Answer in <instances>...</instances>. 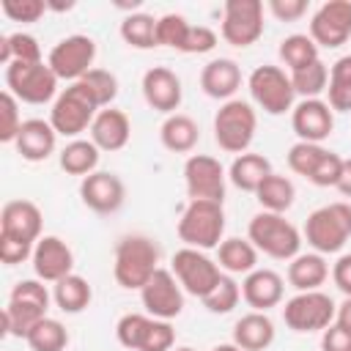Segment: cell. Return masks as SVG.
I'll use <instances>...</instances> for the list:
<instances>
[{"mask_svg": "<svg viewBox=\"0 0 351 351\" xmlns=\"http://www.w3.org/2000/svg\"><path fill=\"white\" fill-rule=\"evenodd\" d=\"M200 88L206 96L230 101L241 88V69L233 58H214L200 71Z\"/></svg>", "mask_w": 351, "mask_h": 351, "instance_id": "d4e9b609", "label": "cell"}, {"mask_svg": "<svg viewBox=\"0 0 351 351\" xmlns=\"http://www.w3.org/2000/svg\"><path fill=\"white\" fill-rule=\"evenodd\" d=\"M302 239L318 255L340 252L346 247V241L351 239V203L335 200V203H326V206L315 208L304 219Z\"/></svg>", "mask_w": 351, "mask_h": 351, "instance_id": "277c9868", "label": "cell"}, {"mask_svg": "<svg viewBox=\"0 0 351 351\" xmlns=\"http://www.w3.org/2000/svg\"><path fill=\"white\" fill-rule=\"evenodd\" d=\"M99 156H101V151L96 148L93 140L77 137V140H69V143L60 148L58 162H60V170H63V173L85 178V176L96 173V167H99Z\"/></svg>", "mask_w": 351, "mask_h": 351, "instance_id": "4dcf8cb0", "label": "cell"}, {"mask_svg": "<svg viewBox=\"0 0 351 351\" xmlns=\"http://www.w3.org/2000/svg\"><path fill=\"white\" fill-rule=\"evenodd\" d=\"M55 145H58V132L44 118H27L22 123L16 140H14V148H16V154L25 162H44V159H49L55 154Z\"/></svg>", "mask_w": 351, "mask_h": 351, "instance_id": "cb8c5ba5", "label": "cell"}, {"mask_svg": "<svg viewBox=\"0 0 351 351\" xmlns=\"http://www.w3.org/2000/svg\"><path fill=\"white\" fill-rule=\"evenodd\" d=\"M41 228H44V214L33 200L25 197L8 200L0 211V236L36 244L41 239Z\"/></svg>", "mask_w": 351, "mask_h": 351, "instance_id": "44dd1931", "label": "cell"}, {"mask_svg": "<svg viewBox=\"0 0 351 351\" xmlns=\"http://www.w3.org/2000/svg\"><path fill=\"white\" fill-rule=\"evenodd\" d=\"M321 351H351V332L340 324H329L321 332Z\"/></svg>", "mask_w": 351, "mask_h": 351, "instance_id": "f5cc1de1", "label": "cell"}, {"mask_svg": "<svg viewBox=\"0 0 351 351\" xmlns=\"http://www.w3.org/2000/svg\"><path fill=\"white\" fill-rule=\"evenodd\" d=\"M258 129L255 107L244 99L222 101V107L214 115V140L228 154H247Z\"/></svg>", "mask_w": 351, "mask_h": 351, "instance_id": "52a82bcc", "label": "cell"}, {"mask_svg": "<svg viewBox=\"0 0 351 351\" xmlns=\"http://www.w3.org/2000/svg\"><path fill=\"white\" fill-rule=\"evenodd\" d=\"M80 200L93 214H115L126 200V186L115 173L96 170L80 181Z\"/></svg>", "mask_w": 351, "mask_h": 351, "instance_id": "e0dca14e", "label": "cell"}, {"mask_svg": "<svg viewBox=\"0 0 351 351\" xmlns=\"http://www.w3.org/2000/svg\"><path fill=\"white\" fill-rule=\"evenodd\" d=\"M80 82L90 90V96L96 99V104L101 110L104 107H112V101L118 96V77L112 71H107V69H90Z\"/></svg>", "mask_w": 351, "mask_h": 351, "instance_id": "7bdbcfd3", "label": "cell"}, {"mask_svg": "<svg viewBox=\"0 0 351 351\" xmlns=\"http://www.w3.org/2000/svg\"><path fill=\"white\" fill-rule=\"evenodd\" d=\"M14 60H19V63H38V60H44L38 38L30 36V33H22V30L3 33L0 36V63L11 66Z\"/></svg>", "mask_w": 351, "mask_h": 351, "instance_id": "d590c367", "label": "cell"}, {"mask_svg": "<svg viewBox=\"0 0 351 351\" xmlns=\"http://www.w3.org/2000/svg\"><path fill=\"white\" fill-rule=\"evenodd\" d=\"M266 8L280 19V22H296L307 14V0H269Z\"/></svg>", "mask_w": 351, "mask_h": 351, "instance_id": "816d5d0a", "label": "cell"}, {"mask_svg": "<svg viewBox=\"0 0 351 351\" xmlns=\"http://www.w3.org/2000/svg\"><path fill=\"white\" fill-rule=\"evenodd\" d=\"M25 343L30 346V351H66L69 346V332L58 318H41L30 335L25 337Z\"/></svg>", "mask_w": 351, "mask_h": 351, "instance_id": "74e56055", "label": "cell"}, {"mask_svg": "<svg viewBox=\"0 0 351 351\" xmlns=\"http://www.w3.org/2000/svg\"><path fill=\"white\" fill-rule=\"evenodd\" d=\"M159 269V244L145 233L118 239L112 258V277L126 291H140Z\"/></svg>", "mask_w": 351, "mask_h": 351, "instance_id": "6da1fadb", "label": "cell"}, {"mask_svg": "<svg viewBox=\"0 0 351 351\" xmlns=\"http://www.w3.org/2000/svg\"><path fill=\"white\" fill-rule=\"evenodd\" d=\"M239 299H241V285L236 282L233 274H222V280L214 285V291H211L206 299H200V302H203V307H206L208 313H214V315H228V313L236 310Z\"/></svg>", "mask_w": 351, "mask_h": 351, "instance_id": "60d3db41", "label": "cell"}, {"mask_svg": "<svg viewBox=\"0 0 351 351\" xmlns=\"http://www.w3.org/2000/svg\"><path fill=\"white\" fill-rule=\"evenodd\" d=\"M176 233L184 247L217 250L225 239V208L214 200H189L176 222Z\"/></svg>", "mask_w": 351, "mask_h": 351, "instance_id": "3957f363", "label": "cell"}, {"mask_svg": "<svg viewBox=\"0 0 351 351\" xmlns=\"http://www.w3.org/2000/svg\"><path fill=\"white\" fill-rule=\"evenodd\" d=\"M143 99L151 110L162 112V115H173L178 107H181V99H184V88H181V80L173 69L167 66H151L145 74H143Z\"/></svg>", "mask_w": 351, "mask_h": 351, "instance_id": "ffe728a7", "label": "cell"}, {"mask_svg": "<svg viewBox=\"0 0 351 351\" xmlns=\"http://www.w3.org/2000/svg\"><path fill=\"white\" fill-rule=\"evenodd\" d=\"M170 271L181 282L184 293L197 296V299H206L214 291V285L222 280L219 263L214 258H208L203 250H192V247H181L173 252Z\"/></svg>", "mask_w": 351, "mask_h": 351, "instance_id": "8fae6325", "label": "cell"}, {"mask_svg": "<svg viewBox=\"0 0 351 351\" xmlns=\"http://www.w3.org/2000/svg\"><path fill=\"white\" fill-rule=\"evenodd\" d=\"M274 321L266 315V313H258V310H250L247 315H241L236 324H233V340L241 351H266L271 343H274Z\"/></svg>", "mask_w": 351, "mask_h": 351, "instance_id": "484cf974", "label": "cell"}, {"mask_svg": "<svg viewBox=\"0 0 351 351\" xmlns=\"http://www.w3.org/2000/svg\"><path fill=\"white\" fill-rule=\"evenodd\" d=\"M247 239L255 244L258 252L274 261H293L304 241L299 228L285 219V214L274 211H258L247 225Z\"/></svg>", "mask_w": 351, "mask_h": 351, "instance_id": "5b68a950", "label": "cell"}, {"mask_svg": "<svg viewBox=\"0 0 351 351\" xmlns=\"http://www.w3.org/2000/svg\"><path fill=\"white\" fill-rule=\"evenodd\" d=\"M58 77L47 60L38 63H19L14 60L5 66V90H11L25 104H47L58 99Z\"/></svg>", "mask_w": 351, "mask_h": 351, "instance_id": "9c48e42d", "label": "cell"}, {"mask_svg": "<svg viewBox=\"0 0 351 351\" xmlns=\"http://www.w3.org/2000/svg\"><path fill=\"white\" fill-rule=\"evenodd\" d=\"M121 38L134 49H154L156 47V16L145 11L126 14L121 22Z\"/></svg>", "mask_w": 351, "mask_h": 351, "instance_id": "8d00e7d4", "label": "cell"}, {"mask_svg": "<svg viewBox=\"0 0 351 351\" xmlns=\"http://www.w3.org/2000/svg\"><path fill=\"white\" fill-rule=\"evenodd\" d=\"M329 263L318 252H299L293 261H288V285L302 291H321V285L329 280Z\"/></svg>", "mask_w": 351, "mask_h": 351, "instance_id": "4316f807", "label": "cell"}, {"mask_svg": "<svg viewBox=\"0 0 351 351\" xmlns=\"http://www.w3.org/2000/svg\"><path fill=\"white\" fill-rule=\"evenodd\" d=\"M217 263L225 274H250L258 269V250L250 239H239V236H230V239H222V244L217 247Z\"/></svg>", "mask_w": 351, "mask_h": 351, "instance_id": "f546056e", "label": "cell"}, {"mask_svg": "<svg viewBox=\"0 0 351 351\" xmlns=\"http://www.w3.org/2000/svg\"><path fill=\"white\" fill-rule=\"evenodd\" d=\"M90 140L96 143L99 151H121L126 148L129 137H132V121L123 110L118 107H104L96 112L93 123H90Z\"/></svg>", "mask_w": 351, "mask_h": 351, "instance_id": "603a6c76", "label": "cell"}, {"mask_svg": "<svg viewBox=\"0 0 351 351\" xmlns=\"http://www.w3.org/2000/svg\"><path fill=\"white\" fill-rule=\"evenodd\" d=\"M33 271L41 282H58L74 274V252L60 236H41L33 247Z\"/></svg>", "mask_w": 351, "mask_h": 351, "instance_id": "d6986e66", "label": "cell"}, {"mask_svg": "<svg viewBox=\"0 0 351 351\" xmlns=\"http://www.w3.org/2000/svg\"><path fill=\"white\" fill-rule=\"evenodd\" d=\"M33 247L30 241H19V239H11V236H0V261L5 266H19L25 263L27 258H33Z\"/></svg>", "mask_w": 351, "mask_h": 351, "instance_id": "681fc988", "label": "cell"}, {"mask_svg": "<svg viewBox=\"0 0 351 351\" xmlns=\"http://www.w3.org/2000/svg\"><path fill=\"white\" fill-rule=\"evenodd\" d=\"M271 162L263 156V154H255V151H247V154H239L230 167H228V181L241 189V192H258V186L263 184L266 176H271Z\"/></svg>", "mask_w": 351, "mask_h": 351, "instance_id": "83f0119b", "label": "cell"}, {"mask_svg": "<svg viewBox=\"0 0 351 351\" xmlns=\"http://www.w3.org/2000/svg\"><path fill=\"white\" fill-rule=\"evenodd\" d=\"M277 52H280V60L288 69V74L299 71V69H304V66H310L315 60H321L318 58V44L310 38V33H291V36H285L280 41Z\"/></svg>", "mask_w": 351, "mask_h": 351, "instance_id": "836d02e7", "label": "cell"}, {"mask_svg": "<svg viewBox=\"0 0 351 351\" xmlns=\"http://www.w3.org/2000/svg\"><path fill=\"white\" fill-rule=\"evenodd\" d=\"M326 104L335 112H351V55H343L329 69Z\"/></svg>", "mask_w": 351, "mask_h": 351, "instance_id": "e575fe53", "label": "cell"}, {"mask_svg": "<svg viewBox=\"0 0 351 351\" xmlns=\"http://www.w3.org/2000/svg\"><path fill=\"white\" fill-rule=\"evenodd\" d=\"M219 36L230 47H252L263 36V3L261 0H225Z\"/></svg>", "mask_w": 351, "mask_h": 351, "instance_id": "7c38bea8", "label": "cell"}, {"mask_svg": "<svg viewBox=\"0 0 351 351\" xmlns=\"http://www.w3.org/2000/svg\"><path fill=\"white\" fill-rule=\"evenodd\" d=\"M332 282L337 285V291L343 296H351V252L340 255L335 263H332Z\"/></svg>", "mask_w": 351, "mask_h": 351, "instance_id": "db71d44e", "label": "cell"}, {"mask_svg": "<svg viewBox=\"0 0 351 351\" xmlns=\"http://www.w3.org/2000/svg\"><path fill=\"white\" fill-rule=\"evenodd\" d=\"M335 324H340L343 329H348V332H351V296H346V299H343V304H337Z\"/></svg>", "mask_w": 351, "mask_h": 351, "instance_id": "11a10c76", "label": "cell"}, {"mask_svg": "<svg viewBox=\"0 0 351 351\" xmlns=\"http://www.w3.org/2000/svg\"><path fill=\"white\" fill-rule=\"evenodd\" d=\"M93 60H96V41L85 33H71L60 38L47 55V63L55 71V77L66 80L69 85L80 82L93 69Z\"/></svg>", "mask_w": 351, "mask_h": 351, "instance_id": "4fadbf2b", "label": "cell"}, {"mask_svg": "<svg viewBox=\"0 0 351 351\" xmlns=\"http://www.w3.org/2000/svg\"><path fill=\"white\" fill-rule=\"evenodd\" d=\"M310 38L318 49H337L351 38V0H326L310 16Z\"/></svg>", "mask_w": 351, "mask_h": 351, "instance_id": "2e32d148", "label": "cell"}, {"mask_svg": "<svg viewBox=\"0 0 351 351\" xmlns=\"http://www.w3.org/2000/svg\"><path fill=\"white\" fill-rule=\"evenodd\" d=\"M335 189H337L343 197H351V159L343 162V176H340V181H337Z\"/></svg>", "mask_w": 351, "mask_h": 351, "instance_id": "9f6ffc18", "label": "cell"}, {"mask_svg": "<svg viewBox=\"0 0 351 351\" xmlns=\"http://www.w3.org/2000/svg\"><path fill=\"white\" fill-rule=\"evenodd\" d=\"M159 140L170 154H192L200 140V129H197L195 118H189L184 112H173L162 121Z\"/></svg>", "mask_w": 351, "mask_h": 351, "instance_id": "f1b7e54d", "label": "cell"}, {"mask_svg": "<svg viewBox=\"0 0 351 351\" xmlns=\"http://www.w3.org/2000/svg\"><path fill=\"white\" fill-rule=\"evenodd\" d=\"M258 203H261V211H274V214H285L293 200H296V186L288 176H280V173H271L263 178V184L258 186L255 192Z\"/></svg>", "mask_w": 351, "mask_h": 351, "instance_id": "d6a6232c", "label": "cell"}, {"mask_svg": "<svg viewBox=\"0 0 351 351\" xmlns=\"http://www.w3.org/2000/svg\"><path fill=\"white\" fill-rule=\"evenodd\" d=\"M189 22L184 14H162L156 16V47H170V49H178L184 52V44H186V36H189Z\"/></svg>", "mask_w": 351, "mask_h": 351, "instance_id": "b9f144b4", "label": "cell"}, {"mask_svg": "<svg viewBox=\"0 0 351 351\" xmlns=\"http://www.w3.org/2000/svg\"><path fill=\"white\" fill-rule=\"evenodd\" d=\"M335 315H337V304L324 291H302L291 296L282 307L285 326L299 335L324 332L329 324H335Z\"/></svg>", "mask_w": 351, "mask_h": 351, "instance_id": "30bf717a", "label": "cell"}, {"mask_svg": "<svg viewBox=\"0 0 351 351\" xmlns=\"http://www.w3.org/2000/svg\"><path fill=\"white\" fill-rule=\"evenodd\" d=\"M49 302H52V293L41 280H19L11 288L8 302L3 307V332L25 340L30 329L41 318H47Z\"/></svg>", "mask_w": 351, "mask_h": 351, "instance_id": "7a4b0ae2", "label": "cell"}, {"mask_svg": "<svg viewBox=\"0 0 351 351\" xmlns=\"http://www.w3.org/2000/svg\"><path fill=\"white\" fill-rule=\"evenodd\" d=\"M3 14L11 19V22H22V25H30V22H38L47 11V0H3L0 3Z\"/></svg>", "mask_w": 351, "mask_h": 351, "instance_id": "bcb514c9", "label": "cell"}, {"mask_svg": "<svg viewBox=\"0 0 351 351\" xmlns=\"http://www.w3.org/2000/svg\"><path fill=\"white\" fill-rule=\"evenodd\" d=\"M291 126L302 143H324L335 132V110L326 99H302L291 110Z\"/></svg>", "mask_w": 351, "mask_h": 351, "instance_id": "ac0fdd59", "label": "cell"}, {"mask_svg": "<svg viewBox=\"0 0 351 351\" xmlns=\"http://www.w3.org/2000/svg\"><path fill=\"white\" fill-rule=\"evenodd\" d=\"M151 324H154V318L148 313H126L115 324V337H118V343L123 348L140 351L145 337H148V332H151Z\"/></svg>", "mask_w": 351, "mask_h": 351, "instance_id": "ab89813d", "label": "cell"}, {"mask_svg": "<svg viewBox=\"0 0 351 351\" xmlns=\"http://www.w3.org/2000/svg\"><path fill=\"white\" fill-rule=\"evenodd\" d=\"M285 296V280L274 269H255L241 280V299L258 313H269Z\"/></svg>", "mask_w": 351, "mask_h": 351, "instance_id": "7402d4cb", "label": "cell"}, {"mask_svg": "<svg viewBox=\"0 0 351 351\" xmlns=\"http://www.w3.org/2000/svg\"><path fill=\"white\" fill-rule=\"evenodd\" d=\"M184 184L189 200H225V186H228V170L222 167L219 159L208 154H189L184 162Z\"/></svg>", "mask_w": 351, "mask_h": 351, "instance_id": "5bb4252c", "label": "cell"}, {"mask_svg": "<svg viewBox=\"0 0 351 351\" xmlns=\"http://www.w3.org/2000/svg\"><path fill=\"white\" fill-rule=\"evenodd\" d=\"M324 154H326V148H324V145L296 140V143L288 148V167H291L296 176L310 178V173L315 170V165L321 162V156H324Z\"/></svg>", "mask_w": 351, "mask_h": 351, "instance_id": "ee69618b", "label": "cell"}, {"mask_svg": "<svg viewBox=\"0 0 351 351\" xmlns=\"http://www.w3.org/2000/svg\"><path fill=\"white\" fill-rule=\"evenodd\" d=\"M140 302L151 318L173 321L184 313V288L170 269H156L154 277L140 288Z\"/></svg>", "mask_w": 351, "mask_h": 351, "instance_id": "9a60e30c", "label": "cell"}, {"mask_svg": "<svg viewBox=\"0 0 351 351\" xmlns=\"http://www.w3.org/2000/svg\"><path fill=\"white\" fill-rule=\"evenodd\" d=\"M247 88H250L252 101L266 115H285L296 104V90L291 85V74L280 66H271V63L255 66L252 74L247 77Z\"/></svg>", "mask_w": 351, "mask_h": 351, "instance_id": "ba28073f", "label": "cell"}, {"mask_svg": "<svg viewBox=\"0 0 351 351\" xmlns=\"http://www.w3.org/2000/svg\"><path fill=\"white\" fill-rule=\"evenodd\" d=\"M22 115H19V99L11 90L0 93V143H14L19 129H22Z\"/></svg>", "mask_w": 351, "mask_h": 351, "instance_id": "f6af8a7d", "label": "cell"}, {"mask_svg": "<svg viewBox=\"0 0 351 351\" xmlns=\"http://www.w3.org/2000/svg\"><path fill=\"white\" fill-rule=\"evenodd\" d=\"M291 85L296 90V96L302 99H318L321 93H326L329 85V69L324 60H315L299 71H291Z\"/></svg>", "mask_w": 351, "mask_h": 351, "instance_id": "f35d334b", "label": "cell"}, {"mask_svg": "<svg viewBox=\"0 0 351 351\" xmlns=\"http://www.w3.org/2000/svg\"><path fill=\"white\" fill-rule=\"evenodd\" d=\"M173 348H176V329H173V324L154 318L151 332H148V337H145L140 351H173Z\"/></svg>", "mask_w": 351, "mask_h": 351, "instance_id": "c3c4849f", "label": "cell"}, {"mask_svg": "<svg viewBox=\"0 0 351 351\" xmlns=\"http://www.w3.org/2000/svg\"><path fill=\"white\" fill-rule=\"evenodd\" d=\"M90 299H93V288L82 274H69L52 285V302L69 315L88 310Z\"/></svg>", "mask_w": 351, "mask_h": 351, "instance_id": "1f68e13d", "label": "cell"}, {"mask_svg": "<svg viewBox=\"0 0 351 351\" xmlns=\"http://www.w3.org/2000/svg\"><path fill=\"white\" fill-rule=\"evenodd\" d=\"M343 156L340 154H335V151H326L324 156H321V162L315 165V170L310 173V184H315V186H337V181H340V176H343Z\"/></svg>", "mask_w": 351, "mask_h": 351, "instance_id": "7dc6e473", "label": "cell"}, {"mask_svg": "<svg viewBox=\"0 0 351 351\" xmlns=\"http://www.w3.org/2000/svg\"><path fill=\"white\" fill-rule=\"evenodd\" d=\"M211 351H241L236 343H219V346H214Z\"/></svg>", "mask_w": 351, "mask_h": 351, "instance_id": "6f0895ef", "label": "cell"}, {"mask_svg": "<svg viewBox=\"0 0 351 351\" xmlns=\"http://www.w3.org/2000/svg\"><path fill=\"white\" fill-rule=\"evenodd\" d=\"M173 351H195V348H189V346H176Z\"/></svg>", "mask_w": 351, "mask_h": 351, "instance_id": "680465c9", "label": "cell"}, {"mask_svg": "<svg viewBox=\"0 0 351 351\" xmlns=\"http://www.w3.org/2000/svg\"><path fill=\"white\" fill-rule=\"evenodd\" d=\"M217 47V33L206 25H192L189 27V36H186V44H184V52L186 55H206Z\"/></svg>", "mask_w": 351, "mask_h": 351, "instance_id": "f907efd6", "label": "cell"}, {"mask_svg": "<svg viewBox=\"0 0 351 351\" xmlns=\"http://www.w3.org/2000/svg\"><path fill=\"white\" fill-rule=\"evenodd\" d=\"M99 110L101 107L96 104V99L90 96V90L82 82H71L52 101V110H49V118L47 121L52 123V129L60 137L77 140L85 129H90V123H93V118H96Z\"/></svg>", "mask_w": 351, "mask_h": 351, "instance_id": "8992f818", "label": "cell"}]
</instances>
